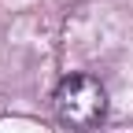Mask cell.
<instances>
[{
  "instance_id": "1",
  "label": "cell",
  "mask_w": 133,
  "mask_h": 133,
  "mask_svg": "<svg viewBox=\"0 0 133 133\" xmlns=\"http://www.w3.org/2000/svg\"><path fill=\"white\" fill-rule=\"evenodd\" d=\"M52 104H56L59 126L74 129V133L100 129V122L107 118V89L92 74H66L59 81Z\"/></svg>"
}]
</instances>
